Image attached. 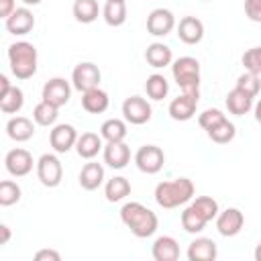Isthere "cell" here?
I'll return each instance as SVG.
<instances>
[{
    "mask_svg": "<svg viewBox=\"0 0 261 261\" xmlns=\"http://www.w3.org/2000/svg\"><path fill=\"white\" fill-rule=\"evenodd\" d=\"M196 106H198V96H192V94H179L177 98H173L169 102V116L173 120H179V122H186L190 120L194 114H196Z\"/></svg>",
    "mask_w": 261,
    "mask_h": 261,
    "instance_id": "5bb4252c",
    "label": "cell"
},
{
    "mask_svg": "<svg viewBox=\"0 0 261 261\" xmlns=\"http://www.w3.org/2000/svg\"><path fill=\"white\" fill-rule=\"evenodd\" d=\"M234 88L243 90V92L249 94L251 98H257V94H259V90H261L259 73H253V71H247V69H245V73H241V75L237 77V86H234Z\"/></svg>",
    "mask_w": 261,
    "mask_h": 261,
    "instance_id": "e575fe53",
    "label": "cell"
},
{
    "mask_svg": "<svg viewBox=\"0 0 261 261\" xmlns=\"http://www.w3.org/2000/svg\"><path fill=\"white\" fill-rule=\"evenodd\" d=\"M120 220L137 239L153 237L159 226L157 214L147 206H143L141 202H126L120 208Z\"/></svg>",
    "mask_w": 261,
    "mask_h": 261,
    "instance_id": "6da1fadb",
    "label": "cell"
},
{
    "mask_svg": "<svg viewBox=\"0 0 261 261\" xmlns=\"http://www.w3.org/2000/svg\"><path fill=\"white\" fill-rule=\"evenodd\" d=\"M196 194L194 181L190 177H175V179H167V181H159L155 188V202L165 208H177L188 204Z\"/></svg>",
    "mask_w": 261,
    "mask_h": 261,
    "instance_id": "7a4b0ae2",
    "label": "cell"
},
{
    "mask_svg": "<svg viewBox=\"0 0 261 261\" xmlns=\"http://www.w3.org/2000/svg\"><path fill=\"white\" fill-rule=\"evenodd\" d=\"M145 92L151 100H163L169 92V84L165 80V75L161 73H151L145 82Z\"/></svg>",
    "mask_w": 261,
    "mask_h": 261,
    "instance_id": "d6a6232c",
    "label": "cell"
},
{
    "mask_svg": "<svg viewBox=\"0 0 261 261\" xmlns=\"http://www.w3.org/2000/svg\"><path fill=\"white\" fill-rule=\"evenodd\" d=\"M226 118V114L218 108H206L200 116H198V124L204 128V130H210L212 126H216L218 122H222Z\"/></svg>",
    "mask_w": 261,
    "mask_h": 261,
    "instance_id": "74e56055",
    "label": "cell"
},
{
    "mask_svg": "<svg viewBox=\"0 0 261 261\" xmlns=\"http://www.w3.org/2000/svg\"><path fill=\"white\" fill-rule=\"evenodd\" d=\"M163 163H165V153L157 145H143L135 153V165H137V169L143 171V173H147V175L159 173L161 167H163Z\"/></svg>",
    "mask_w": 261,
    "mask_h": 261,
    "instance_id": "8992f818",
    "label": "cell"
},
{
    "mask_svg": "<svg viewBox=\"0 0 261 261\" xmlns=\"http://www.w3.org/2000/svg\"><path fill=\"white\" fill-rule=\"evenodd\" d=\"M179 220H181V228H184L186 232H190V234L202 232V230H204V226L208 224V220L202 216V212H200V210H196L192 204L184 208V212H181Z\"/></svg>",
    "mask_w": 261,
    "mask_h": 261,
    "instance_id": "83f0119b",
    "label": "cell"
},
{
    "mask_svg": "<svg viewBox=\"0 0 261 261\" xmlns=\"http://www.w3.org/2000/svg\"><path fill=\"white\" fill-rule=\"evenodd\" d=\"M243 65H245L247 71H253V73L261 75V45L251 47L243 53Z\"/></svg>",
    "mask_w": 261,
    "mask_h": 261,
    "instance_id": "f35d334b",
    "label": "cell"
},
{
    "mask_svg": "<svg viewBox=\"0 0 261 261\" xmlns=\"http://www.w3.org/2000/svg\"><path fill=\"white\" fill-rule=\"evenodd\" d=\"M4 27L10 35H27L35 27V16L27 6H20L8 18H4Z\"/></svg>",
    "mask_w": 261,
    "mask_h": 261,
    "instance_id": "9a60e30c",
    "label": "cell"
},
{
    "mask_svg": "<svg viewBox=\"0 0 261 261\" xmlns=\"http://www.w3.org/2000/svg\"><path fill=\"white\" fill-rule=\"evenodd\" d=\"M102 16L108 27H120L126 22V0H106Z\"/></svg>",
    "mask_w": 261,
    "mask_h": 261,
    "instance_id": "484cf974",
    "label": "cell"
},
{
    "mask_svg": "<svg viewBox=\"0 0 261 261\" xmlns=\"http://www.w3.org/2000/svg\"><path fill=\"white\" fill-rule=\"evenodd\" d=\"M243 224H245V216L239 208H226L216 216V230L222 237H237L243 230Z\"/></svg>",
    "mask_w": 261,
    "mask_h": 261,
    "instance_id": "4fadbf2b",
    "label": "cell"
},
{
    "mask_svg": "<svg viewBox=\"0 0 261 261\" xmlns=\"http://www.w3.org/2000/svg\"><path fill=\"white\" fill-rule=\"evenodd\" d=\"M226 108H228V112L230 114H234V116H243V114H247L255 104H253V98L249 96V94H245L243 90H239V88H232L228 94H226Z\"/></svg>",
    "mask_w": 261,
    "mask_h": 261,
    "instance_id": "d4e9b609",
    "label": "cell"
},
{
    "mask_svg": "<svg viewBox=\"0 0 261 261\" xmlns=\"http://www.w3.org/2000/svg\"><path fill=\"white\" fill-rule=\"evenodd\" d=\"M20 186L12 179L0 181V206H12L20 200Z\"/></svg>",
    "mask_w": 261,
    "mask_h": 261,
    "instance_id": "d590c367",
    "label": "cell"
},
{
    "mask_svg": "<svg viewBox=\"0 0 261 261\" xmlns=\"http://www.w3.org/2000/svg\"><path fill=\"white\" fill-rule=\"evenodd\" d=\"M37 49L29 41H16L8 47L10 71L16 80H29L37 73Z\"/></svg>",
    "mask_w": 261,
    "mask_h": 261,
    "instance_id": "3957f363",
    "label": "cell"
},
{
    "mask_svg": "<svg viewBox=\"0 0 261 261\" xmlns=\"http://www.w3.org/2000/svg\"><path fill=\"white\" fill-rule=\"evenodd\" d=\"M0 232H2L0 245H6V243L10 241V228H8V224H0Z\"/></svg>",
    "mask_w": 261,
    "mask_h": 261,
    "instance_id": "7bdbcfd3",
    "label": "cell"
},
{
    "mask_svg": "<svg viewBox=\"0 0 261 261\" xmlns=\"http://www.w3.org/2000/svg\"><path fill=\"white\" fill-rule=\"evenodd\" d=\"M77 137L80 135H77V130H75L73 124H65V122L53 124L51 133H49V145L53 147L55 153H67L69 149L75 147Z\"/></svg>",
    "mask_w": 261,
    "mask_h": 261,
    "instance_id": "8fae6325",
    "label": "cell"
},
{
    "mask_svg": "<svg viewBox=\"0 0 261 261\" xmlns=\"http://www.w3.org/2000/svg\"><path fill=\"white\" fill-rule=\"evenodd\" d=\"M151 255L155 261H177L179 259V245L169 234L157 237L153 247H151Z\"/></svg>",
    "mask_w": 261,
    "mask_h": 261,
    "instance_id": "d6986e66",
    "label": "cell"
},
{
    "mask_svg": "<svg viewBox=\"0 0 261 261\" xmlns=\"http://www.w3.org/2000/svg\"><path fill=\"white\" fill-rule=\"evenodd\" d=\"M171 73L175 84L184 94H192L200 98V61L196 57H179L171 63Z\"/></svg>",
    "mask_w": 261,
    "mask_h": 261,
    "instance_id": "277c9868",
    "label": "cell"
},
{
    "mask_svg": "<svg viewBox=\"0 0 261 261\" xmlns=\"http://www.w3.org/2000/svg\"><path fill=\"white\" fill-rule=\"evenodd\" d=\"M177 37L186 45H196L204 37V22L196 16H184L177 24Z\"/></svg>",
    "mask_w": 261,
    "mask_h": 261,
    "instance_id": "e0dca14e",
    "label": "cell"
},
{
    "mask_svg": "<svg viewBox=\"0 0 261 261\" xmlns=\"http://www.w3.org/2000/svg\"><path fill=\"white\" fill-rule=\"evenodd\" d=\"M206 133H208V137H210L212 143H216V145H226V143H230V141L234 139L237 128H234V124H232L228 118H224L222 122H218L216 126H212V128L206 130Z\"/></svg>",
    "mask_w": 261,
    "mask_h": 261,
    "instance_id": "836d02e7",
    "label": "cell"
},
{
    "mask_svg": "<svg viewBox=\"0 0 261 261\" xmlns=\"http://www.w3.org/2000/svg\"><path fill=\"white\" fill-rule=\"evenodd\" d=\"M110 106V98L108 94L98 86V88H92L88 92H82V108L90 114H102L106 112Z\"/></svg>",
    "mask_w": 261,
    "mask_h": 261,
    "instance_id": "ffe728a7",
    "label": "cell"
},
{
    "mask_svg": "<svg viewBox=\"0 0 261 261\" xmlns=\"http://www.w3.org/2000/svg\"><path fill=\"white\" fill-rule=\"evenodd\" d=\"M253 112H255V120L261 124V100H259V102L253 106Z\"/></svg>",
    "mask_w": 261,
    "mask_h": 261,
    "instance_id": "f6af8a7d",
    "label": "cell"
},
{
    "mask_svg": "<svg viewBox=\"0 0 261 261\" xmlns=\"http://www.w3.org/2000/svg\"><path fill=\"white\" fill-rule=\"evenodd\" d=\"M100 80H102V73H100L98 65L92 61H82L71 71V86L77 92H88L92 88H98Z\"/></svg>",
    "mask_w": 261,
    "mask_h": 261,
    "instance_id": "52a82bcc",
    "label": "cell"
},
{
    "mask_svg": "<svg viewBox=\"0 0 261 261\" xmlns=\"http://www.w3.org/2000/svg\"><path fill=\"white\" fill-rule=\"evenodd\" d=\"M35 124L31 118L27 116H12L8 122H6V135L16 141V143H24L29 139H33L35 135Z\"/></svg>",
    "mask_w": 261,
    "mask_h": 261,
    "instance_id": "44dd1931",
    "label": "cell"
},
{
    "mask_svg": "<svg viewBox=\"0 0 261 261\" xmlns=\"http://www.w3.org/2000/svg\"><path fill=\"white\" fill-rule=\"evenodd\" d=\"M253 255H255V261H261V241L257 243V247H255V253H253Z\"/></svg>",
    "mask_w": 261,
    "mask_h": 261,
    "instance_id": "bcb514c9",
    "label": "cell"
},
{
    "mask_svg": "<svg viewBox=\"0 0 261 261\" xmlns=\"http://www.w3.org/2000/svg\"><path fill=\"white\" fill-rule=\"evenodd\" d=\"M37 177L45 188H57L63 179V165L57 155L43 153L37 159Z\"/></svg>",
    "mask_w": 261,
    "mask_h": 261,
    "instance_id": "5b68a950",
    "label": "cell"
},
{
    "mask_svg": "<svg viewBox=\"0 0 261 261\" xmlns=\"http://www.w3.org/2000/svg\"><path fill=\"white\" fill-rule=\"evenodd\" d=\"M102 155H104V163L108 167H112V169H122L130 161V149H128V145L124 141L106 143L104 149H102Z\"/></svg>",
    "mask_w": 261,
    "mask_h": 261,
    "instance_id": "2e32d148",
    "label": "cell"
},
{
    "mask_svg": "<svg viewBox=\"0 0 261 261\" xmlns=\"http://www.w3.org/2000/svg\"><path fill=\"white\" fill-rule=\"evenodd\" d=\"M57 116H59V108L41 100L35 108H33V120L39 124V126H53L57 122Z\"/></svg>",
    "mask_w": 261,
    "mask_h": 261,
    "instance_id": "4dcf8cb0",
    "label": "cell"
},
{
    "mask_svg": "<svg viewBox=\"0 0 261 261\" xmlns=\"http://www.w3.org/2000/svg\"><path fill=\"white\" fill-rule=\"evenodd\" d=\"M33 165H37L35 159H33V155H31L27 149H20V147L10 149V151L6 153V157H4V167H6V171H8L10 175H14V177H24V175H29V173L33 171Z\"/></svg>",
    "mask_w": 261,
    "mask_h": 261,
    "instance_id": "30bf717a",
    "label": "cell"
},
{
    "mask_svg": "<svg viewBox=\"0 0 261 261\" xmlns=\"http://www.w3.org/2000/svg\"><path fill=\"white\" fill-rule=\"evenodd\" d=\"M24 104V94L18 86H12L6 94L0 96V110L4 114H16Z\"/></svg>",
    "mask_w": 261,
    "mask_h": 261,
    "instance_id": "1f68e13d",
    "label": "cell"
},
{
    "mask_svg": "<svg viewBox=\"0 0 261 261\" xmlns=\"http://www.w3.org/2000/svg\"><path fill=\"white\" fill-rule=\"evenodd\" d=\"M102 181H104V167H102V163H96V161L90 159L82 167V171H80V186L84 190H88V192H94V190H98L102 186Z\"/></svg>",
    "mask_w": 261,
    "mask_h": 261,
    "instance_id": "603a6c76",
    "label": "cell"
},
{
    "mask_svg": "<svg viewBox=\"0 0 261 261\" xmlns=\"http://www.w3.org/2000/svg\"><path fill=\"white\" fill-rule=\"evenodd\" d=\"M61 255L55 249H41L35 253V261H59Z\"/></svg>",
    "mask_w": 261,
    "mask_h": 261,
    "instance_id": "60d3db41",
    "label": "cell"
},
{
    "mask_svg": "<svg viewBox=\"0 0 261 261\" xmlns=\"http://www.w3.org/2000/svg\"><path fill=\"white\" fill-rule=\"evenodd\" d=\"M100 135L106 143H118L126 139V122L120 118H108L100 126Z\"/></svg>",
    "mask_w": 261,
    "mask_h": 261,
    "instance_id": "f546056e",
    "label": "cell"
},
{
    "mask_svg": "<svg viewBox=\"0 0 261 261\" xmlns=\"http://www.w3.org/2000/svg\"><path fill=\"white\" fill-rule=\"evenodd\" d=\"M245 14L253 22H261V0H245Z\"/></svg>",
    "mask_w": 261,
    "mask_h": 261,
    "instance_id": "ab89813d",
    "label": "cell"
},
{
    "mask_svg": "<svg viewBox=\"0 0 261 261\" xmlns=\"http://www.w3.org/2000/svg\"><path fill=\"white\" fill-rule=\"evenodd\" d=\"M71 88H73V86H71L65 77H51L49 82H45L41 98H43L45 102H49V104L61 108V106H65V104L69 102V98H71Z\"/></svg>",
    "mask_w": 261,
    "mask_h": 261,
    "instance_id": "9c48e42d",
    "label": "cell"
},
{
    "mask_svg": "<svg viewBox=\"0 0 261 261\" xmlns=\"http://www.w3.org/2000/svg\"><path fill=\"white\" fill-rule=\"evenodd\" d=\"M22 4L24 6H37V4H41V0H22Z\"/></svg>",
    "mask_w": 261,
    "mask_h": 261,
    "instance_id": "7dc6e473",
    "label": "cell"
},
{
    "mask_svg": "<svg viewBox=\"0 0 261 261\" xmlns=\"http://www.w3.org/2000/svg\"><path fill=\"white\" fill-rule=\"evenodd\" d=\"M192 206L196 208V210H200L202 212V216L210 222V220H214L216 216H218V212H220V208H218V202L214 200V198H210V196H198L194 202H192Z\"/></svg>",
    "mask_w": 261,
    "mask_h": 261,
    "instance_id": "8d00e7d4",
    "label": "cell"
},
{
    "mask_svg": "<svg viewBox=\"0 0 261 261\" xmlns=\"http://www.w3.org/2000/svg\"><path fill=\"white\" fill-rule=\"evenodd\" d=\"M71 10H73L75 20L82 22V24L94 22V20L98 18V14H100L98 0H75L73 6H71Z\"/></svg>",
    "mask_w": 261,
    "mask_h": 261,
    "instance_id": "f1b7e54d",
    "label": "cell"
},
{
    "mask_svg": "<svg viewBox=\"0 0 261 261\" xmlns=\"http://www.w3.org/2000/svg\"><path fill=\"white\" fill-rule=\"evenodd\" d=\"M130 194V181L122 175H114L104 186V196L108 202H120Z\"/></svg>",
    "mask_w": 261,
    "mask_h": 261,
    "instance_id": "4316f807",
    "label": "cell"
},
{
    "mask_svg": "<svg viewBox=\"0 0 261 261\" xmlns=\"http://www.w3.org/2000/svg\"><path fill=\"white\" fill-rule=\"evenodd\" d=\"M151 114H153V108L143 96H128L122 102V116L130 124H137V126L145 124L151 120Z\"/></svg>",
    "mask_w": 261,
    "mask_h": 261,
    "instance_id": "ba28073f",
    "label": "cell"
},
{
    "mask_svg": "<svg viewBox=\"0 0 261 261\" xmlns=\"http://www.w3.org/2000/svg\"><path fill=\"white\" fill-rule=\"evenodd\" d=\"M175 29V16L167 8H155L147 16V31L153 37H165Z\"/></svg>",
    "mask_w": 261,
    "mask_h": 261,
    "instance_id": "7c38bea8",
    "label": "cell"
},
{
    "mask_svg": "<svg viewBox=\"0 0 261 261\" xmlns=\"http://www.w3.org/2000/svg\"><path fill=\"white\" fill-rule=\"evenodd\" d=\"M14 10H16L14 0H0V16H2V18H8Z\"/></svg>",
    "mask_w": 261,
    "mask_h": 261,
    "instance_id": "b9f144b4",
    "label": "cell"
},
{
    "mask_svg": "<svg viewBox=\"0 0 261 261\" xmlns=\"http://www.w3.org/2000/svg\"><path fill=\"white\" fill-rule=\"evenodd\" d=\"M10 88H12V86H10L8 77H6L4 73H2V75H0V96H2V94H6V92H8Z\"/></svg>",
    "mask_w": 261,
    "mask_h": 261,
    "instance_id": "ee69618b",
    "label": "cell"
},
{
    "mask_svg": "<svg viewBox=\"0 0 261 261\" xmlns=\"http://www.w3.org/2000/svg\"><path fill=\"white\" fill-rule=\"evenodd\" d=\"M218 257L216 243L208 237H198L188 245V259L190 261H214Z\"/></svg>",
    "mask_w": 261,
    "mask_h": 261,
    "instance_id": "ac0fdd59",
    "label": "cell"
},
{
    "mask_svg": "<svg viewBox=\"0 0 261 261\" xmlns=\"http://www.w3.org/2000/svg\"><path fill=\"white\" fill-rule=\"evenodd\" d=\"M145 59L151 67L161 69V67H167L173 63V53L165 43H151L145 51Z\"/></svg>",
    "mask_w": 261,
    "mask_h": 261,
    "instance_id": "cb8c5ba5",
    "label": "cell"
},
{
    "mask_svg": "<svg viewBox=\"0 0 261 261\" xmlns=\"http://www.w3.org/2000/svg\"><path fill=\"white\" fill-rule=\"evenodd\" d=\"M102 135H96V133H82L80 137H77V143H75V151H77V155L82 157V159H94L102 149H104V145H102Z\"/></svg>",
    "mask_w": 261,
    "mask_h": 261,
    "instance_id": "7402d4cb",
    "label": "cell"
}]
</instances>
